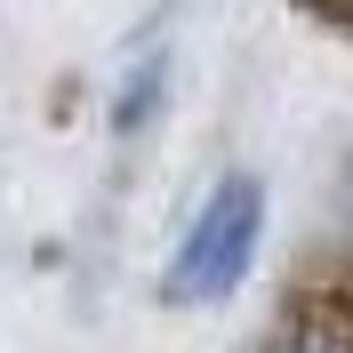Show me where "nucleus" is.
<instances>
[{
	"instance_id": "f03ea898",
	"label": "nucleus",
	"mask_w": 353,
	"mask_h": 353,
	"mask_svg": "<svg viewBox=\"0 0 353 353\" xmlns=\"http://www.w3.org/2000/svg\"><path fill=\"white\" fill-rule=\"evenodd\" d=\"M153 88H161V65H145V72H137V88H129V105H121V121H129V129L153 112Z\"/></svg>"
},
{
	"instance_id": "f257e3e1",
	"label": "nucleus",
	"mask_w": 353,
	"mask_h": 353,
	"mask_svg": "<svg viewBox=\"0 0 353 353\" xmlns=\"http://www.w3.org/2000/svg\"><path fill=\"white\" fill-rule=\"evenodd\" d=\"M265 241V185L257 176H225L217 193L201 201V217L185 225V241L169 257V297L176 305H217L249 281Z\"/></svg>"
}]
</instances>
